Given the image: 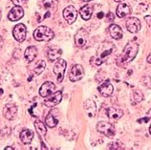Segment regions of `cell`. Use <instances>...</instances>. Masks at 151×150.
Listing matches in <instances>:
<instances>
[{
  "instance_id": "obj_1",
  "label": "cell",
  "mask_w": 151,
  "mask_h": 150,
  "mask_svg": "<svg viewBox=\"0 0 151 150\" xmlns=\"http://www.w3.org/2000/svg\"><path fill=\"white\" fill-rule=\"evenodd\" d=\"M139 51V45L135 41H131L127 43V45L124 47V52L119 56L117 58V64L119 66H125L127 63L132 61L136 57Z\"/></svg>"
},
{
  "instance_id": "obj_2",
  "label": "cell",
  "mask_w": 151,
  "mask_h": 150,
  "mask_svg": "<svg viewBox=\"0 0 151 150\" xmlns=\"http://www.w3.org/2000/svg\"><path fill=\"white\" fill-rule=\"evenodd\" d=\"M116 51V47L111 42H103L102 44L99 47L98 49V54L93 60L95 64L100 66L101 65L103 62L105 61V60L111 54H113Z\"/></svg>"
},
{
  "instance_id": "obj_3",
  "label": "cell",
  "mask_w": 151,
  "mask_h": 150,
  "mask_svg": "<svg viewBox=\"0 0 151 150\" xmlns=\"http://www.w3.org/2000/svg\"><path fill=\"white\" fill-rule=\"evenodd\" d=\"M54 37V32L46 26H39L34 32V37L37 41H50Z\"/></svg>"
},
{
  "instance_id": "obj_4",
  "label": "cell",
  "mask_w": 151,
  "mask_h": 150,
  "mask_svg": "<svg viewBox=\"0 0 151 150\" xmlns=\"http://www.w3.org/2000/svg\"><path fill=\"white\" fill-rule=\"evenodd\" d=\"M66 65H67L66 61L64 60L59 58V60H57L54 66V73L57 76V80L58 83H60L63 80V78H64V74L66 71Z\"/></svg>"
},
{
  "instance_id": "obj_5",
  "label": "cell",
  "mask_w": 151,
  "mask_h": 150,
  "mask_svg": "<svg viewBox=\"0 0 151 150\" xmlns=\"http://www.w3.org/2000/svg\"><path fill=\"white\" fill-rule=\"evenodd\" d=\"M97 129L99 132H101V134H103L104 136L108 137V138H112L114 137L115 133V127L113 124L109 123V122L106 121H100L97 124Z\"/></svg>"
},
{
  "instance_id": "obj_6",
  "label": "cell",
  "mask_w": 151,
  "mask_h": 150,
  "mask_svg": "<svg viewBox=\"0 0 151 150\" xmlns=\"http://www.w3.org/2000/svg\"><path fill=\"white\" fill-rule=\"evenodd\" d=\"M75 42L76 45L79 48H83L84 46H86L87 42H88V33L85 29H79L77 34L75 35Z\"/></svg>"
},
{
  "instance_id": "obj_7",
  "label": "cell",
  "mask_w": 151,
  "mask_h": 150,
  "mask_svg": "<svg viewBox=\"0 0 151 150\" xmlns=\"http://www.w3.org/2000/svg\"><path fill=\"white\" fill-rule=\"evenodd\" d=\"M83 76H84V70L81 64H76L71 68L69 73V78L71 81L76 82L81 80Z\"/></svg>"
},
{
  "instance_id": "obj_8",
  "label": "cell",
  "mask_w": 151,
  "mask_h": 150,
  "mask_svg": "<svg viewBox=\"0 0 151 150\" xmlns=\"http://www.w3.org/2000/svg\"><path fill=\"white\" fill-rule=\"evenodd\" d=\"M26 34H27V30L24 24L20 23V24H17L14 26V31H13V35L17 41L18 42L24 41L26 38Z\"/></svg>"
},
{
  "instance_id": "obj_9",
  "label": "cell",
  "mask_w": 151,
  "mask_h": 150,
  "mask_svg": "<svg viewBox=\"0 0 151 150\" xmlns=\"http://www.w3.org/2000/svg\"><path fill=\"white\" fill-rule=\"evenodd\" d=\"M63 17L68 22V24H73L77 20L78 11L74 6H68L63 10Z\"/></svg>"
},
{
  "instance_id": "obj_10",
  "label": "cell",
  "mask_w": 151,
  "mask_h": 150,
  "mask_svg": "<svg viewBox=\"0 0 151 150\" xmlns=\"http://www.w3.org/2000/svg\"><path fill=\"white\" fill-rule=\"evenodd\" d=\"M17 107L14 103H13V102L7 103L5 106H4L3 115L7 120H10V121L14 120L15 116H17Z\"/></svg>"
},
{
  "instance_id": "obj_11",
  "label": "cell",
  "mask_w": 151,
  "mask_h": 150,
  "mask_svg": "<svg viewBox=\"0 0 151 150\" xmlns=\"http://www.w3.org/2000/svg\"><path fill=\"white\" fill-rule=\"evenodd\" d=\"M98 90H99V92H100V94L101 95V96L107 98V97L112 96V94L114 92V86L109 80H105V81H103L100 86H99Z\"/></svg>"
},
{
  "instance_id": "obj_12",
  "label": "cell",
  "mask_w": 151,
  "mask_h": 150,
  "mask_svg": "<svg viewBox=\"0 0 151 150\" xmlns=\"http://www.w3.org/2000/svg\"><path fill=\"white\" fill-rule=\"evenodd\" d=\"M55 91V85L51 81H46L42 84V86L39 89V95L43 98L50 97L53 95Z\"/></svg>"
},
{
  "instance_id": "obj_13",
  "label": "cell",
  "mask_w": 151,
  "mask_h": 150,
  "mask_svg": "<svg viewBox=\"0 0 151 150\" xmlns=\"http://www.w3.org/2000/svg\"><path fill=\"white\" fill-rule=\"evenodd\" d=\"M62 100V92L61 91H58L55 92L53 95H51V97H49L47 100H44V104L47 107H55V105H58L59 102Z\"/></svg>"
},
{
  "instance_id": "obj_14",
  "label": "cell",
  "mask_w": 151,
  "mask_h": 150,
  "mask_svg": "<svg viewBox=\"0 0 151 150\" xmlns=\"http://www.w3.org/2000/svg\"><path fill=\"white\" fill-rule=\"evenodd\" d=\"M58 123V111L57 109H54L49 112L45 119V124L49 127H55Z\"/></svg>"
},
{
  "instance_id": "obj_15",
  "label": "cell",
  "mask_w": 151,
  "mask_h": 150,
  "mask_svg": "<svg viewBox=\"0 0 151 150\" xmlns=\"http://www.w3.org/2000/svg\"><path fill=\"white\" fill-rule=\"evenodd\" d=\"M126 29L132 34L138 33L141 30V22L136 17H129L126 20Z\"/></svg>"
},
{
  "instance_id": "obj_16",
  "label": "cell",
  "mask_w": 151,
  "mask_h": 150,
  "mask_svg": "<svg viewBox=\"0 0 151 150\" xmlns=\"http://www.w3.org/2000/svg\"><path fill=\"white\" fill-rule=\"evenodd\" d=\"M23 17H24V11H23L21 6H14L8 14V18L11 21H17Z\"/></svg>"
},
{
  "instance_id": "obj_17",
  "label": "cell",
  "mask_w": 151,
  "mask_h": 150,
  "mask_svg": "<svg viewBox=\"0 0 151 150\" xmlns=\"http://www.w3.org/2000/svg\"><path fill=\"white\" fill-rule=\"evenodd\" d=\"M106 115L110 120H119L124 116V111L117 107H108L106 110Z\"/></svg>"
},
{
  "instance_id": "obj_18",
  "label": "cell",
  "mask_w": 151,
  "mask_h": 150,
  "mask_svg": "<svg viewBox=\"0 0 151 150\" xmlns=\"http://www.w3.org/2000/svg\"><path fill=\"white\" fill-rule=\"evenodd\" d=\"M131 11H132V9H131V7L128 5V4L122 3L117 7L116 14L120 18H122V17H127V15H129L131 14Z\"/></svg>"
},
{
  "instance_id": "obj_19",
  "label": "cell",
  "mask_w": 151,
  "mask_h": 150,
  "mask_svg": "<svg viewBox=\"0 0 151 150\" xmlns=\"http://www.w3.org/2000/svg\"><path fill=\"white\" fill-rule=\"evenodd\" d=\"M47 56L51 61H57L62 56V50L60 48H58V47H51L48 50Z\"/></svg>"
},
{
  "instance_id": "obj_20",
  "label": "cell",
  "mask_w": 151,
  "mask_h": 150,
  "mask_svg": "<svg viewBox=\"0 0 151 150\" xmlns=\"http://www.w3.org/2000/svg\"><path fill=\"white\" fill-rule=\"evenodd\" d=\"M84 109L87 112V115L90 118L94 117L97 113V106L96 103L92 100H88L84 102Z\"/></svg>"
},
{
  "instance_id": "obj_21",
  "label": "cell",
  "mask_w": 151,
  "mask_h": 150,
  "mask_svg": "<svg viewBox=\"0 0 151 150\" xmlns=\"http://www.w3.org/2000/svg\"><path fill=\"white\" fill-rule=\"evenodd\" d=\"M109 34L114 39H121L122 37V30L117 24H112L109 27Z\"/></svg>"
},
{
  "instance_id": "obj_22",
  "label": "cell",
  "mask_w": 151,
  "mask_h": 150,
  "mask_svg": "<svg viewBox=\"0 0 151 150\" xmlns=\"http://www.w3.org/2000/svg\"><path fill=\"white\" fill-rule=\"evenodd\" d=\"M37 56V47L30 46V47H28V48L25 50L24 57H25V60L28 62L33 61Z\"/></svg>"
},
{
  "instance_id": "obj_23",
  "label": "cell",
  "mask_w": 151,
  "mask_h": 150,
  "mask_svg": "<svg viewBox=\"0 0 151 150\" xmlns=\"http://www.w3.org/2000/svg\"><path fill=\"white\" fill-rule=\"evenodd\" d=\"M33 138H34V132L30 129H24L20 133V140L25 144H29L32 141V140H33Z\"/></svg>"
},
{
  "instance_id": "obj_24",
  "label": "cell",
  "mask_w": 151,
  "mask_h": 150,
  "mask_svg": "<svg viewBox=\"0 0 151 150\" xmlns=\"http://www.w3.org/2000/svg\"><path fill=\"white\" fill-rule=\"evenodd\" d=\"M79 14H81L82 19L84 20H89L93 14V7L90 5H85L81 8L79 10Z\"/></svg>"
},
{
  "instance_id": "obj_25",
  "label": "cell",
  "mask_w": 151,
  "mask_h": 150,
  "mask_svg": "<svg viewBox=\"0 0 151 150\" xmlns=\"http://www.w3.org/2000/svg\"><path fill=\"white\" fill-rule=\"evenodd\" d=\"M35 127L37 129V134L40 137H45V135L47 134V128L45 126V123L44 122H42L41 121H35Z\"/></svg>"
},
{
  "instance_id": "obj_26",
  "label": "cell",
  "mask_w": 151,
  "mask_h": 150,
  "mask_svg": "<svg viewBox=\"0 0 151 150\" xmlns=\"http://www.w3.org/2000/svg\"><path fill=\"white\" fill-rule=\"evenodd\" d=\"M58 5V0H44L43 1V6H44L45 10H53L55 11V8Z\"/></svg>"
},
{
  "instance_id": "obj_27",
  "label": "cell",
  "mask_w": 151,
  "mask_h": 150,
  "mask_svg": "<svg viewBox=\"0 0 151 150\" xmlns=\"http://www.w3.org/2000/svg\"><path fill=\"white\" fill-rule=\"evenodd\" d=\"M45 68H46L45 61L44 60H38L37 62V64H35V69H34L35 74V75H40L43 71L45 70Z\"/></svg>"
},
{
  "instance_id": "obj_28",
  "label": "cell",
  "mask_w": 151,
  "mask_h": 150,
  "mask_svg": "<svg viewBox=\"0 0 151 150\" xmlns=\"http://www.w3.org/2000/svg\"><path fill=\"white\" fill-rule=\"evenodd\" d=\"M132 100L135 102H141L144 100V94H142L140 90H135L132 93Z\"/></svg>"
},
{
  "instance_id": "obj_29",
  "label": "cell",
  "mask_w": 151,
  "mask_h": 150,
  "mask_svg": "<svg viewBox=\"0 0 151 150\" xmlns=\"http://www.w3.org/2000/svg\"><path fill=\"white\" fill-rule=\"evenodd\" d=\"M108 148L109 149H122V144L119 143V141H114V143H110L108 144Z\"/></svg>"
},
{
  "instance_id": "obj_30",
  "label": "cell",
  "mask_w": 151,
  "mask_h": 150,
  "mask_svg": "<svg viewBox=\"0 0 151 150\" xmlns=\"http://www.w3.org/2000/svg\"><path fill=\"white\" fill-rule=\"evenodd\" d=\"M12 1H13L17 6H21L23 4L26 3V0H12Z\"/></svg>"
},
{
  "instance_id": "obj_31",
  "label": "cell",
  "mask_w": 151,
  "mask_h": 150,
  "mask_svg": "<svg viewBox=\"0 0 151 150\" xmlns=\"http://www.w3.org/2000/svg\"><path fill=\"white\" fill-rule=\"evenodd\" d=\"M145 20L146 21V23H147L148 26L151 25V17H150V15H146V17H145Z\"/></svg>"
},
{
  "instance_id": "obj_32",
  "label": "cell",
  "mask_w": 151,
  "mask_h": 150,
  "mask_svg": "<svg viewBox=\"0 0 151 150\" xmlns=\"http://www.w3.org/2000/svg\"><path fill=\"white\" fill-rule=\"evenodd\" d=\"M106 17L108 18V20H109L110 22H113V21H114V15L112 14V13H109L108 14L106 15Z\"/></svg>"
},
{
  "instance_id": "obj_33",
  "label": "cell",
  "mask_w": 151,
  "mask_h": 150,
  "mask_svg": "<svg viewBox=\"0 0 151 150\" xmlns=\"http://www.w3.org/2000/svg\"><path fill=\"white\" fill-rule=\"evenodd\" d=\"M150 119L148 117H146V118H144V119H140V120H138V122H140V123H142V122H147Z\"/></svg>"
},
{
  "instance_id": "obj_34",
  "label": "cell",
  "mask_w": 151,
  "mask_h": 150,
  "mask_svg": "<svg viewBox=\"0 0 151 150\" xmlns=\"http://www.w3.org/2000/svg\"><path fill=\"white\" fill-rule=\"evenodd\" d=\"M103 15H104V14L102 13V11H101L100 14H98V18H100V19H101L102 17H103Z\"/></svg>"
},
{
  "instance_id": "obj_35",
  "label": "cell",
  "mask_w": 151,
  "mask_h": 150,
  "mask_svg": "<svg viewBox=\"0 0 151 150\" xmlns=\"http://www.w3.org/2000/svg\"><path fill=\"white\" fill-rule=\"evenodd\" d=\"M2 45H3V40H2V37H0V49H1Z\"/></svg>"
},
{
  "instance_id": "obj_36",
  "label": "cell",
  "mask_w": 151,
  "mask_h": 150,
  "mask_svg": "<svg viewBox=\"0 0 151 150\" xmlns=\"http://www.w3.org/2000/svg\"><path fill=\"white\" fill-rule=\"evenodd\" d=\"M147 117L149 118V119H151V109H150L149 111L147 112Z\"/></svg>"
},
{
  "instance_id": "obj_37",
  "label": "cell",
  "mask_w": 151,
  "mask_h": 150,
  "mask_svg": "<svg viewBox=\"0 0 151 150\" xmlns=\"http://www.w3.org/2000/svg\"><path fill=\"white\" fill-rule=\"evenodd\" d=\"M147 61H148L149 63H151V54H150L149 56L147 57Z\"/></svg>"
},
{
  "instance_id": "obj_38",
  "label": "cell",
  "mask_w": 151,
  "mask_h": 150,
  "mask_svg": "<svg viewBox=\"0 0 151 150\" xmlns=\"http://www.w3.org/2000/svg\"><path fill=\"white\" fill-rule=\"evenodd\" d=\"M5 150H14V148L11 146H8V147H5Z\"/></svg>"
},
{
  "instance_id": "obj_39",
  "label": "cell",
  "mask_w": 151,
  "mask_h": 150,
  "mask_svg": "<svg viewBox=\"0 0 151 150\" xmlns=\"http://www.w3.org/2000/svg\"><path fill=\"white\" fill-rule=\"evenodd\" d=\"M115 2H124V1H126V0H114Z\"/></svg>"
},
{
  "instance_id": "obj_40",
  "label": "cell",
  "mask_w": 151,
  "mask_h": 150,
  "mask_svg": "<svg viewBox=\"0 0 151 150\" xmlns=\"http://www.w3.org/2000/svg\"><path fill=\"white\" fill-rule=\"evenodd\" d=\"M3 94V89H0V96Z\"/></svg>"
},
{
  "instance_id": "obj_41",
  "label": "cell",
  "mask_w": 151,
  "mask_h": 150,
  "mask_svg": "<svg viewBox=\"0 0 151 150\" xmlns=\"http://www.w3.org/2000/svg\"><path fill=\"white\" fill-rule=\"evenodd\" d=\"M83 1H85V2H89V1H92V0H83Z\"/></svg>"
},
{
  "instance_id": "obj_42",
  "label": "cell",
  "mask_w": 151,
  "mask_h": 150,
  "mask_svg": "<svg viewBox=\"0 0 151 150\" xmlns=\"http://www.w3.org/2000/svg\"><path fill=\"white\" fill-rule=\"evenodd\" d=\"M149 132H150V134H151V126L149 127Z\"/></svg>"
}]
</instances>
